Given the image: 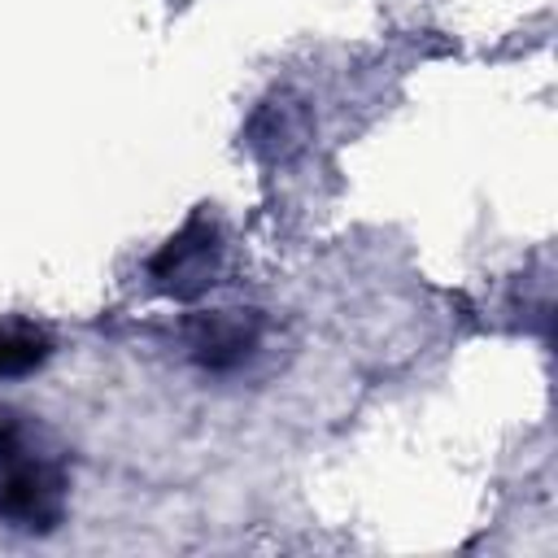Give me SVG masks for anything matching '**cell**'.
I'll use <instances>...</instances> for the list:
<instances>
[{
    "label": "cell",
    "mask_w": 558,
    "mask_h": 558,
    "mask_svg": "<svg viewBox=\"0 0 558 558\" xmlns=\"http://www.w3.org/2000/svg\"><path fill=\"white\" fill-rule=\"evenodd\" d=\"M262 336V318L253 310H214L187 323V349L201 366L209 371H227L235 362H244L253 353Z\"/></svg>",
    "instance_id": "3957f363"
},
{
    "label": "cell",
    "mask_w": 558,
    "mask_h": 558,
    "mask_svg": "<svg viewBox=\"0 0 558 558\" xmlns=\"http://www.w3.org/2000/svg\"><path fill=\"white\" fill-rule=\"evenodd\" d=\"M310 131V118H305V105L301 100H288V96H270L257 105L253 122H248V144L262 153V157H288L301 148Z\"/></svg>",
    "instance_id": "277c9868"
},
{
    "label": "cell",
    "mask_w": 558,
    "mask_h": 558,
    "mask_svg": "<svg viewBox=\"0 0 558 558\" xmlns=\"http://www.w3.org/2000/svg\"><path fill=\"white\" fill-rule=\"evenodd\" d=\"M48 336L26 327V323H4L0 327V379L4 375H26L48 357Z\"/></svg>",
    "instance_id": "5b68a950"
},
{
    "label": "cell",
    "mask_w": 558,
    "mask_h": 558,
    "mask_svg": "<svg viewBox=\"0 0 558 558\" xmlns=\"http://www.w3.org/2000/svg\"><path fill=\"white\" fill-rule=\"evenodd\" d=\"M218 262H222L218 227L205 222V218H192L174 240H166V248L153 257L148 275H153V283L161 292H170L179 301H192L214 283Z\"/></svg>",
    "instance_id": "7a4b0ae2"
},
{
    "label": "cell",
    "mask_w": 558,
    "mask_h": 558,
    "mask_svg": "<svg viewBox=\"0 0 558 558\" xmlns=\"http://www.w3.org/2000/svg\"><path fill=\"white\" fill-rule=\"evenodd\" d=\"M65 514V471L31 445L26 423L0 410V519L17 532H52Z\"/></svg>",
    "instance_id": "6da1fadb"
}]
</instances>
